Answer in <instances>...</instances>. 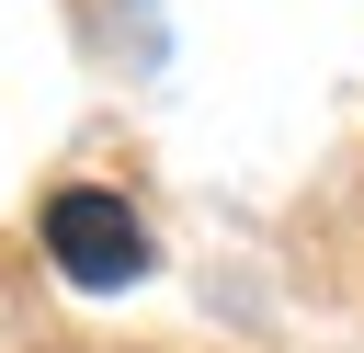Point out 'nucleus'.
Here are the masks:
<instances>
[{
    "label": "nucleus",
    "instance_id": "f257e3e1",
    "mask_svg": "<svg viewBox=\"0 0 364 353\" xmlns=\"http://www.w3.org/2000/svg\"><path fill=\"white\" fill-rule=\"evenodd\" d=\"M46 262H57L68 285L114 296V285L148 273V228H136L125 194H102V182H57V194H46Z\"/></svg>",
    "mask_w": 364,
    "mask_h": 353
}]
</instances>
